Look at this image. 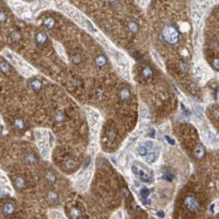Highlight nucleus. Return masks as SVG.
<instances>
[{
  "label": "nucleus",
  "mask_w": 219,
  "mask_h": 219,
  "mask_svg": "<svg viewBox=\"0 0 219 219\" xmlns=\"http://www.w3.org/2000/svg\"><path fill=\"white\" fill-rule=\"evenodd\" d=\"M127 29H128L131 33H137L139 30V27L135 21H129V22L127 23Z\"/></svg>",
  "instance_id": "1a4fd4ad"
},
{
  "label": "nucleus",
  "mask_w": 219,
  "mask_h": 219,
  "mask_svg": "<svg viewBox=\"0 0 219 219\" xmlns=\"http://www.w3.org/2000/svg\"><path fill=\"white\" fill-rule=\"evenodd\" d=\"M140 116H141L142 118L148 117V110L146 108H144V106H141V108H140Z\"/></svg>",
  "instance_id": "cd10ccee"
},
{
  "label": "nucleus",
  "mask_w": 219,
  "mask_h": 219,
  "mask_svg": "<svg viewBox=\"0 0 219 219\" xmlns=\"http://www.w3.org/2000/svg\"><path fill=\"white\" fill-rule=\"evenodd\" d=\"M184 204L185 206L187 207L188 210L191 211H196L200 208V202H198V200L196 198L195 196L193 195L186 196L184 200Z\"/></svg>",
  "instance_id": "7ed1b4c3"
},
{
  "label": "nucleus",
  "mask_w": 219,
  "mask_h": 219,
  "mask_svg": "<svg viewBox=\"0 0 219 219\" xmlns=\"http://www.w3.org/2000/svg\"><path fill=\"white\" fill-rule=\"evenodd\" d=\"M158 156H159V154L158 152H150V154H148L146 156V161L148 162V163H154L156 160H157Z\"/></svg>",
  "instance_id": "9b49d317"
},
{
  "label": "nucleus",
  "mask_w": 219,
  "mask_h": 219,
  "mask_svg": "<svg viewBox=\"0 0 219 219\" xmlns=\"http://www.w3.org/2000/svg\"><path fill=\"white\" fill-rule=\"evenodd\" d=\"M0 65H1V71H2V73H9V65L6 62H4V59H1Z\"/></svg>",
  "instance_id": "b1692460"
},
{
  "label": "nucleus",
  "mask_w": 219,
  "mask_h": 219,
  "mask_svg": "<svg viewBox=\"0 0 219 219\" xmlns=\"http://www.w3.org/2000/svg\"><path fill=\"white\" fill-rule=\"evenodd\" d=\"M150 194V191L148 187H141V190H140V195H141L142 198H145L146 200L147 197L149 196Z\"/></svg>",
  "instance_id": "5701e85b"
},
{
  "label": "nucleus",
  "mask_w": 219,
  "mask_h": 219,
  "mask_svg": "<svg viewBox=\"0 0 219 219\" xmlns=\"http://www.w3.org/2000/svg\"><path fill=\"white\" fill-rule=\"evenodd\" d=\"M13 126L16 127L17 129H23L24 122L21 118H16L14 121H13Z\"/></svg>",
  "instance_id": "2eb2a0df"
},
{
  "label": "nucleus",
  "mask_w": 219,
  "mask_h": 219,
  "mask_svg": "<svg viewBox=\"0 0 219 219\" xmlns=\"http://www.w3.org/2000/svg\"><path fill=\"white\" fill-rule=\"evenodd\" d=\"M119 99H121V101H123V102L129 100L131 99V92H129V90L128 89H123L119 92Z\"/></svg>",
  "instance_id": "423d86ee"
},
{
  "label": "nucleus",
  "mask_w": 219,
  "mask_h": 219,
  "mask_svg": "<svg viewBox=\"0 0 219 219\" xmlns=\"http://www.w3.org/2000/svg\"><path fill=\"white\" fill-rule=\"evenodd\" d=\"M56 50H57V52L59 53V55L62 56V57H64V50H62V48L59 45H56Z\"/></svg>",
  "instance_id": "4c0bfd02"
},
{
  "label": "nucleus",
  "mask_w": 219,
  "mask_h": 219,
  "mask_svg": "<svg viewBox=\"0 0 219 219\" xmlns=\"http://www.w3.org/2000/svg\"><path fill=\"white\" fill-rule=\"evenodd\" d=\"M104 1H108V0H104Z\"/></svg>",
  "instance_id": "c03bdc74"
},
{
  "label": "nucleus",
  "mask_w": 219,
  "mask_h": 219,
  "mask_svg": "<svg viewBox=\"0 0 219 219\" xmlns=\"http://www.w3.org/2000/svg\"><path fill=\"white\" fill-rule=\"evenodd\" d=\"M95 62L99 67L102 68V67H104V66L106 65L108 60H106V58H105L104 55H99V56H96V58H95Z\"/></svg>",
  "instance_id": "6e6552de"
},
{
  "label": "nucleus",
  "mask_w": 219,
  "mask_h": 219,
  "mask_svg": "<svg viewBox=\"0 0 219 219\" xmlns=\"http://www.w3.org/2000/svg\"><path fill=\"white\" fill-rule=\"evenodd\" d=\"M157 216L159 218H163V217H164V213H163V211H158Z\"/></svg>",
  "instance_id": "79ce46f5"
},
{
  "label": "nucleus",
  "mask_w": 219,
  "mask_h": 219,
  "mask_svg": "<svg viewBox=\"0 0 219 219\" xmlns=\"http://www.w3.org/2000/svg\"><path fill=\"white\" fill-rule=\"evenodd\" d=\"M152 55H154V59H156V62H158V65L161 66V67H162V66H163V64H162V60L160 59V56H159V55H158L156 52H154V53H152Z\"/></svg>",
  "instance_id": "c756f323"
},
{
  "label": "nucleus",
  "mask_w": 219,
  "mask_h": 219,
  "mask_svg": "<svg viewBox=\"0 0 219 219\" xmlns=\"http://www.w3.org/2000/svg\"><path fill=\"white\" fill-rule=\"evenodd\" d=\"M89 163H90V157H87V158H85V163L83 169H87V167L89 165Z\"/></svg>",
  "instance_id": "a19ab883"
},
{
  "label": "nucleus",
  "mask_w": 219,
  "mask_h": 219,
  "mask_svg": "<svg viewBox=\"0 0 219 219\" xmlns=\"http://www.w3.org/2000/svg\"><path fill=\"white\" fill-rule=\"evenodd\" d=\"M194 154H195V157L197 158L198 160L203 159L204 156H205V148H204L202 145H197V147H196L195 150H194Z\"/></svg>",
  "instance_id": "39448f33"
},
{
  "label": "nucleus",
  "mask_w": 219,
  "mask_h": 219,
  "mask_svg": "<svg viewBox=\"0 0 219 219\" xmlns=\"http://www.w3.org/2000/svg\"><path fill=\"white\" fill-rule=\"evenodd\" d=\"M35 39H36V42L39 43V45H43V44H45L47 41V36L45 33H43V32H39V33H37L36 34V36H35Z\"/></svg>",
  "instance_id": "0eeeda50"
},
{
  "label": "nucleus",
  "mask_w": 219,
  "mask_h": 219,
  "mask_svg": "<svg viewBox=\"0 0 219 219\" xmlns=\"http://www.w3.org/2000/svg\"><path fill=\"white\" fill-rule=\"evenodd\" d=\"M211 114L214 115V117H215L216 119H218L219 121V108H213V110H211Z\"/></svg>",
  "instance_id": "7c9ffc66"
},
{
  "label": "nucleus",
  "mask_w": 219,
  "mask_h": 219,
  "mask_svg": "<svg viewBox=\"0 0 219 219\" xmlns=\"http://www.w3.org/2000/svg\"><path fill=\"white\" fill-rule=\"evenodd\" d=\"M13 211H14V206H13V204L9 203V204L4 205V213L6 215H11Z\"/></svg>",
  "instance_id": "f8f14e48"
},
{
  "label": "nucleus",
  "mask_w": 219,
  "mask_h": 219,
  "mask_svg": "<svg viewBox=\"0 0 219 219\" xmlns=\"http://www.w3.org/2000/svg\"><path fill=\"white\" fill-rule=\"evenodd\" d=\"M179 69H180L182 73H187V70H188V67L185 65V64H180V66H179Z\"/></svg>",
  "instance_id": "72a5a7b5"
},
{
  "label": "nucleus",
  "mask_w": 219,
  "mask_h": 219,
  "mask_svg": "<svg viewBox=\"0 0 219 219\" xmlns=\"http://www.w3.org/2000/svg\"><path fill=\"white\" fill-rule=\"evenodd\" d=\"M30 85H31V88L33 91L37 92V91H39L41 88H42V82L39 80H33L32 82H30Z\"/></svg>",
  "instance_id": "9d476101"
},
{
  "label": "nucleus",
  "mask_w": 219,
  "mask_h": 219,
  "mask_svg": "<svg viewBox=\"0 0 219 219\" xmlns=\"http://www.w3.org/2000/svg\"><path fill=\"white\" fill-rule=\"evenodd\" d=\"M45 179H46L50 183H54L55 181H56V177H55V174L53 172H50V171H48V172H46V174H45Z\"/></svg>",
  "instance_id": "6ab92c4d"
},
{
  "label": "nucleus",
  "mask_w": 219,
  "mask_h": 219,
  "mask_svg": "<svg viewBox=\"0 0 219 219\" xmlns=\"http://www.w3.org/2000/svg\"><path fill=\"white\" fill-rule=\"evenodd\" d=\"M27 161L29 162V163H32V164H35L36 163V161H37V159H36V157H35L33 154H29L27 157Z\"/></svg>",
  "instance_id": "393cba45"
},
{
  "label": "nucleus",
  "mask_w": 219,
  "mask_h": 219,
  "mask_svg": "<svg viewBox=\"0 0 219 219\" xmlns=\"http://www.w3.org/2000/svg\"><path fill=\"white\" fill-rule=\"evenodd\" d=\"M6 20H7V14H6L4 11H1V22H2V23H4V22H6Z\"/></svg>",
  "instance_id": "58836bf2"
},
{
  "label": "nucleus",
  "mask_w": 219,
  "mask_h": 219,
  "mask_svg": "<svg viewBox=\"0 0 219 219\" xmlns=\"http://www.w3.org/2000/svg\"><path fill=\"white\" fill-rule=\"evenodd\" d=\"M213 67H214L215 69L219 70V58H215V59H214V62H213Z\"/></svg>",
  "instance_id": "c9c22d12"
},
{
  "label": "nucleus",
  "mask_w": 219,
  "mask_h": 219,
  "mask_svg": "<svg viewBox=\"0 0 219 219\" xmlns=\"http://www.w3.org/2000/svg\"><path fill=\"white\" fill-rule=\"evenodd\" d=\"M165 139H167V140H168V141H169L170 144H172V145H174V140H173L172 138H170L169 136H165Z\"/></svg>",
  "instance_id": "37998d69"
},
{
  "label": "nucleus",
  "mask_w": 219,
  "mask_h": 219,
  "mask_svg": "<svg viewBox=\"0 0 219 219\" xmlns=\"http://www.w3.org/2000/svg\"><path fill=\"white\" fill-rule=\"evenodd\" d=\"M76 165H77V163H76V161H73V160H67V161L65 162V168L67 170L75 169Z\"/></svg>",
  "instance_id": "a211bd4d"
},
{
  "label": "nucleus",
  "mask_w": 219,
  "mask_h": 219,
  "mask_svg": "<svg viewBox=\"0 0 219 219\" xmlns=\"http://www.w3.org/2000/svg\"><path fill=\"white\" fill-rule=\"evenodd\" d=\"M131 170H133V173H134L136 177H138L139 180L142 181V182H146V183H151L152 182V175L149 171L147 170L141 169L138 164H134L131 167Z\"/></svg>",
  "instance_id": "f03ea898"
},
{
  "label": "nucleus",
  "mask_w": 219,
  "mask_h": 219,
  "mask_svg": "<svg viewBox=\"0 0 219 219\" xmlns=\"http://www.w3.org/2000/svg\"><path fill=\"white\" fill-rule=\"evenodd\" d=\"M81 62V56L80 55H76L73 57V64H79Z\"/></svg>",
  "instance_id": "f704fd0d"
},
{
  "label": "nucleus",
  "mask_w": 219,
  "mask_h": 219,
  "mask_svg": "<svg viewBox=\"0 0 219 219\" xmlns=\"http://www.w3.org/2000/svg\"><path fill=\"white\" fill-rule=\"evenodd\" d=\"M4 55L7 56V58H8L9 60H10V62H11L14 66H18V65H19V62L17 60V58L14 57V56H13V55H12L11 53H9V52H4Z\"/></svg>",
  "instance_id": "dca6fc26"
},
{
  "label": "nucleus",
  "mask_w": 219,
  "mask_h": 219,
  "mask_svg": "<svg viewBox=\"0 0 219 219\" xmlns=\"http://www.w3.org/2000/svg\"><path fill=\"white\" fill-rule=\"evenodd\" d=\"M55 119H56L57 122H62V121L65 119V114H64V112H62V111L56 112V113H55Z\"/></svg>",
  "instance_id": "aec40b11"
},
{
  "label": "nucleus",
  "mask_w": 219,
  "mask_h": 219,
  "mask_svg": "<svg viewBox=\"0 0 219 219\" xmlns=\"http://www.w3.org/2000/svg\"><path fill=\"white\" fill-rule=\"evenodd\" d=\"M163 179H164V180H167V181H172L173 174H171L170 172H168V171H167V172L163 174Z\"/></svg>",
  "instance_id": "473e14b6"
},
{
  "label": "nucleus",
  "mask_w": 219,
  "mask_h": 219,
  "mask_svg": "<svg viewBox=\"0 0 219 219\" xmlns=\"http://www.w3.org/2000/svg\"><path fill=\"white\" fill-rule=\"evenodd\" d=\"M181 108H182V113H183V114H184L185 116H188V115H190V112H188L187 110H186V108L184 106V104H183V103H181Z\"/></svg>",
  "instance_id": "e433bc0d"
},
{
  "label": "nucleus",
  "mask_w": 219,
  "mask_h": 219,
  "mask_svg": "<svg viewBox=\"0 0 219 219\" xmlns=\"http://www.w3.org/2000/svg\"><path fill=\"white\" fill-rule=\"evenodd\" d=\"M11 39H13V41H16V42H19L20 39H21V35H20V33H18V32H14V33H12L11 34Z\"/></svg>",
  "instance_id": "c85d7f7f"
},
{
  "label": "nucleus",
  "mask_w": 219,
  "mask_h": 219,
  "mask_svg": "<svg viewBox=\"0 0 219 219\" xmlns=\"http://www.w3.org/2000/svg\"><path fill=\"white\" fill-rule=\"evenodd\" d=\"M152 70L150 69L149 67H145L144 68V70H142V77H144V79H146V80H148V79H150V78L152 77Z\"/></svg>",
  "instance_id": "ddd939ff"
},
{
  "label": "nucleus",
  "mask_w": 219,
  "mask_h": 219,
  "mask_svg": "<svg viewBox=\"0 0 219 219\" xmlns=\"http://www.w3.org/2000/svg\"><path fill=\"white\" fill-rule=\"evenodd\" d=\"M144 146L146 147V149L148 150V151H149V150H151L152 148H154V144L152 141H146V142H145V145H144Z\"/></svg>",
  "instance_id": "2f4dec72"
},
{
  "label": "nucleus",
  "mask_w": 219,
  "mask_h": 219,
  "mask_svg": "<svg viewBox=\"0 0 219 219\" xmlns=\"http://www.w3.org/2000/svg\"><path fill=\"white\" fill-rule=\"evenodd\" d=\"M71 217L73 219H78L81 217V211L78 209V208H73L71 209Z\"/></svg>",
  "instance_id": "4be33fe9"
},
{
  "label": "nucleus",
  "mask_w": 219,
  "mask_h": 219,
  "mask_svg": "<svg viewBox=\"0 0 219 219\" xmlns=\"http://www.w3.org/2000/svg\"><path fill=\"white\" fill-rule=\"evenodd\" d=\"M138 154H140V156H142V157H146L147 154H148V150L146 149V147L145 146H140V147H138Z\"/></svg>",
  "instance_id": "a878e982"
},
{
  "label": "nucleus",
  "mask_w": 219,
  "mask_h": 219,
  "mask_svg": "<svg viewBox=\"0 0 219 219\" xmlns=\"http://www.w3.org/2000/svg\"><path fill=\"white\" fill-rule=\"evenodd\" d=\"M194 111L197 116H202V114H203V108L200 105H194Z\"/></svg>",
  "instance_id": "bb28decb"
},
{
  "label": "nucleus",
  "mask_w": 219,
  "mask_h": 219,
  "mask_svg": "<svg viewBox=\"0 0 219 219\" xmlns=\"http://www.w3.org/2000/svg\"><path fill=\"white\" fill-rule=\"evenodd\" d=\"M147 135H148L149 137H154V129L150 128L149 131H148V134H147Z\"/></svg>",
  "instance_id": "ea45409f"
},
{
  "label": "nucleus",
  "mask_w": 219,
  "mask_h": 219,
  "mask_svg": "<svg viewBox=\"0 0 219 219\" xmlns=\"http://www.w3.org/2000/svg\"><path fill=\"white\" fill-rule=\"evenodd\" d=\"M114 53H115V58L116 60H117V62H118V65L124 66V67L128 66V60L125 57V55H123L122 53H119V52H114Z\"/></svg>",
  "instance_id": "20e7f679"
},
{
  "label": "nucleus",
  "mask_w": 219,
  "mask_h": 219,
  "mask_svg": "<svg viewBox=\"0 0 219 219\" xmlns=\"http://www.w3.org/2000/svg\"><path fill=\"white\" fill-rule=\"evenodd\" d=\"M48 200L50 203H56L58 200V195L55 192H50L48 193Z\"/></svg>",
  "instance_id": "412c9836"
},
{
  "label": "nucleus",
  "mask_w": 219,
  "mask_h": 219,
  "mask_svg": "<svg viewBox=\"0 0 219 219\" xmlns=\"http://www.w3.org/2000/svg\"><path fill=\"white\" fill-rule=\"evenodd\" d=\"M44 25H45L48 30H52V29L55 27V20L53 19V18H47V19L44 21Z\"/></svg>",
  "instance_id": "4468645a"
},
{
  "label": "nucleus",
  "mask_w": 219,
  "mask_h": 219,
  "mask_svg": "<svg viewBox=\"0 0 219 219\" xmlns=\"http://www.w3.org/2000/svg\"><path fill=\"white\" fill-rule=\"evenodd\" d=\"M162 37L167 43L169 44H177L180 39V36H179V32L177 31V29L173 27V25H170V24H167L163 27V30H162Z\"/></svg>",
  "instance_id": "f257e3e1"
},
{
  "label": "nucleus",
  "mask_w": 219,
  "mask_h": 219,
  "mask_svg": "<svg viewBox=\"0 0 219 219\" xmlns=\"http://www.w3.org/2000/svg\"><path fill=\"white\" fill-rule=\"evenodd\" d=\"M16 186H17V188H19V190H21V188H23L24 186H25V180H24L23 177H18V179H17Z\"/></svg>",
  "instance_id": "f3484780"
}]
</instances>
